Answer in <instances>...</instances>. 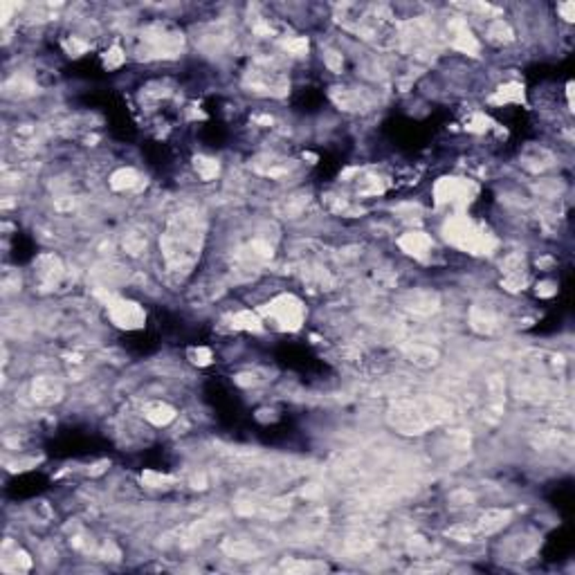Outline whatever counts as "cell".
<instances>
[{
    "label": "cell",
    "instance_id": "1",
    "mask_svg": "<svg viewBox=\"0 0 575 575\" xmlns=\"http://www.w3.org/2000/svg\"><path fill=\"white\" fill-rule=\"evenodd\" d=\"M113 319L120 323V326H140L144 314L135 303L120 301L117 305H113Z\"/></svg>",
    "mask_w": 575,
    "mask_h": 575
}]
</instances>
